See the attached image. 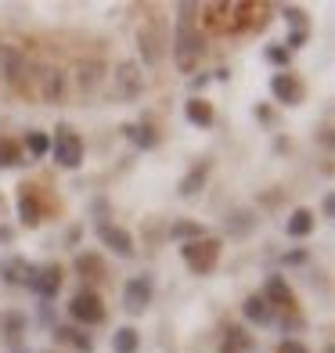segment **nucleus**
<instances>
[{"instance_id":"nucleus-19","label":"nucleus","mask_w":335,"mask_h":353,"mask_svg":"<svg viewBox=\"0 0 335 353\" xmlns=\"http://www.w3.org/2000/svg\"><path fill=\"white\" fill-rule=\"evenodd\" d=\"M242 317L249 321V325H270V321H274V307H270L260 292H252L242 303Z\"/></svg>"},{"instance_id":"nucleus-36","label":"nucleus","mask_w":335,"mask_h":353,"mask_svg":"<svg viewBox=\"0 0 335 353\" xmlns=\"http://www.w3.org/2000/svg\"><path fill=\"white\" fill-rule=\"evenodd\" d=\"M205 87H210V76H205V72H202V76H195V79H191V98H199V94H202Z\"/></svg>"},{"instance_id":"nucleus-12","label":"nucleus","mask_w":335,"mask_h":353,"mask_svg":"<svg viewBox=\"0 0 335 353\" xmlns=\"http://www.w3.org/2000/svg\"><path fill=\"white\" fill-rule=\"evenodd\" d=\"M29 69V54L22 51V47H14V43H0V76L8 79V83L19 87L22 83V76Z\"/></svg>"},{"instance_id":"nucleus-23","label":"nucleus","mask_w":335,"mask_h":353,"mask_svg":"<svg viewBox=\"0 0 335 353\" xmlns=\"http://www.w3.org/2000/svg\"><path fill=\"white\" fill-rule=\"evenodd\" d=\"M267 303H270V307H285V310H289L292 307V288H289V281H285V278H267V285H263V292H260Z\"/></svg>"},{"instance_id":"nucleus-33","label":"nucleus","mask_w":335,"mask_h":353,"mask_svg":"<svg viewBox=\"0 0 335 353\" xmlns=\"http://www.w3.org/2000/svg\"><path fill=\"white\" fill-rule=\"evenodd\" d=\"M274 353H310V350H307V346H303L299 339H281Z\"/></svg>"},{"instance_id":"nucleus-1","label":"nucleus","mask_w":335,"mask_h":353,"mask_svg":"<svg viewBox=\"0 0 335 353\" xmlns=\"http://www.w3.org/2000/svg\"><path fill=\"white\" fill-rule=\"evenodd\" d=\"M177 29H173V61H177L181 72H195V65L205 54V40L202 29H195V14L199 4H177Z\"/></svg>"},{"instance_id":"nucleus-34","label":"nucleus","mask_w":335,"mask_h":353,"mask_svg":"<svg viewBox=\"0 0 335 353\" xmlns=\"http://www.w3.org/2000/svg\"><path fill=\"white\" fill-rule=\"evenodd\" d=\"M281 263H285V267H299V263H307V252H303V249L285 252V256H281Z\"/></svg>"},{"instance_id":"nucleus-8","label":"nucleus","mask_w":335,"mask_h":353,"mask_svg":"<svg viewBox=\"0 0 335 353\" xmlns=\"http://www.w3.org/2000/svg\"><path fill=\"white\" fill-rule=\"evenodd\" d=\"M69 317L76 321V325H87V328L101 325V321H105V303H101V296L94 292V288H79V292L69 299Z\"/></svg>"},{"instance_id":"nucleus-42","label":"nucleus","mask_w":335,"mask_h":353,"mask_svg":"<svg viewBox=\"0 0 335 353\" xmlns=\"http://www.w3.org/2000/svg\"><path fill=\"white\" fill-rule=\"evenodd\" d=\"M11 353H33V350H26V346H14Z\"/></svg>"},{"instance_id":"nucleus-3","label":"nucleus","mask_w":335,"mask_h":353,"mask_svg":"<svg viewBox=\"0 0 335 353\" xmlns=\"http://www.w3.org/2000/svg\"><path fill=\"white\" fill-rule=\"evenodd\" d=\"M108 83H112L108 90L116 101H137L141 94H145V69H141L134 58H123V61H116V69L108 72Z\"/></svg>"},{"instance_id":"nucleus-7","label":"nucleus","mask_w":335,"mask_h":353,"mask_svg":"<svg viewBox=\"0 0 335 353\" xmlns=\"http://www.w3.org/2000/svg\"><path fill=\"white\" fill-rule=\"evenodd\" d=\"M152 299H155V274H152V270L134 274L130 281L123 285V307H126V314L141 317V314L152 307Z\"/></svg>"},{"instance_id":"nucleus-5","label":"nucleus","mask_w":335,"mask_h":353,"mask_svg":"<svg viewBox=\"0 0 335 353\" xmlns=\"http://www.w3.org/2000/svg\"><path fill=\"white\" fill-rule=\"evenodd\" d=\"M181 260H184V267L191 270V274H199V278L213 274L216 263H220V242L210 238V234L199 238V242H187V245H181Z\"/></svg>"},{"instance_id":"nucleus-25","label":"nucleus","mask_w":335,"mask_h":353,"mask_svg":"<svg viewBox=\"0 0 335 353\" xmlns=\"http://www.w3.org/2000/svg\"><path fill=\"white\" fill-rule=\"evenodd\" d=\"M141 350V332L134 325H119L112 332V353H137Z\"/></svg>"},{"instance_id":"nucleus-30","label":"nucleus","mask_w":335,"mask_h":353,"mask_svg":"<svg viewBox=\"0 0 335 353\" xmlns=\"http://www.w3.org/2000/svg\"><path fill=\"white\" fill-rule=\"evenodd\" d=\"M11 166H22V148L11 137H0V170H11Z\"/></svg>"},{"instance_id":"nucleus-10","label":"nucleus","mask_w":335,"mask_h":353,"mask_svg":"<svg viewBox=\"0 0 335 353\" xmlns=\"http://www.w3.org/2000/svg\"><path fill=\"white\" fill-rule=\"evenodd\" d=\"M270 94H274L278 105H303V98H307V87H303V79L292 76V72H278L270 76Z\"/></svg>"},{"instance_id":"nucleus-41","label":"nucleus","mask_w":335,"mask_h":353,"mask_svg":"<svg viewBox=\"0 0 335 353\" xmlns=\"http://www.w3.org/2000/svg\"><path fill=\"white\" fill-rule=\"evenodd\" d=\"M210 79H220V83H227V79H231V72H227V69H216Z\"/></svg>"},{"instance_id":"nucleus-37","label":"nucleus","mask_w":335,"mask_h":353,"mask_svg":"<svg viewBox=\"0 0 335 353\" xmlns=\"http://www.w3.org/2000/svg\"><path fill=\"white\" fill-rule=\"evenodd\" d=\"M321 216H325V220H332V216H335V195H332V191L321 199Z\"/></svg>"},{"instance_id":"nucleus-27","label":"nucleus","mask_w":335,"mask_h":353,"mask_svg":"<svg viewBox=\"0 0 335 353\" xmlns=\"http://www.w3.org/2000/svg\"><path fill=\"white\" fill-rule=\"evenodd\" d=\"M76 274L101 281V278H105V263H101V256H98V252H79V256H76Z\"/></svg>"},{"instance_id":"nucleus-16","label":"nucleus","mask_w":335,"mask_h":353,"mask_svg":"<svg viewBox=\"0 0 335 353\" xmlns=\"http://www.w3.org/2000/svg\"><path fill=\"white\" fill-rule=\"evenodd\" d=\"M205 181H210V163L202 159V163H195V166H191V170L181 176V184H177V195H181V199H195L199 191L205 188Z\"/></svg>"},{"instance_id":"nucleus-14","label":"nucleus","mask_w":335,"mask_h":353,"mask_svg":"<svg viewBox=\"0 0 335 353\" xmlns=\"http://www.w3.org/2000/svg\"><path fill=\"white\" fill-rule=\"evenodd\" d=\"M101 79H105V65H101L98 58L79 61V65H76V87H79V94H83V98H90V94H98Z\"/></svg>"},{"instance_id":"nucleus-21","label":"nucleus","mask_w":335,"mask_h":353,"mask_svg":"<svg viewBox=\"0 0 335 353\" xmlns=\"http://www.w3.org/2000/svg\"><path fill=\"white\" fill-rule=\"evenodd\" d=\"M54 343L58 346H72L76 353H94V339H90V335L79 332V328H69V325L54 328Z\"/></svg>"},{"instance_id":"nucleus-40","label":"nucleus","mask_w":335,"mask_h":353,"mask_svg":"<svg viewBox=\"0 0 335 353\" xmlns=\"http://www.w3.org/2000/svg\"><path fill=\"white\" fill-rule=\"evenodd\" d=\"M11 238H14V234H11V228H4V223H0V242L11 245Z\"/></svg>"},{"instance_id":"nucleus-9","label":"nucleus","mask_w":335,"mask_h":353,"mask_svg":"<svg viewBox=\"0 0 335 353\" xmlns=\"http://www.w3.org/2000/svg\"><path fill=\"white\" fill-rule=\"evenodd\" d=\"M98 242L108 249V252H116L119 256V260H134V238H130V231H126V228H119V223H101V228H98Z\"/></svg>"},{"instance_id":"nucleus-24","label":"nucleus","mask_w":335,"mask_h":353,"mask_svg":"<svg viewBox=\"0 0 335 353\" xmlns=\"http://www.w3.org/2000/svg\"><path fill=\"white\" fill-rule=\"evenodd\" d=\"M26 314H19V310H8L4 314V321H0V335L8 339V346L14 350V346H22V335H26Z\"/></svg>"},{"instance_id":"nucleus-2","label":"nucleus","mask_w":335,"mask_h":353,"mask_svg":"<svg viewBox=\"0 0 335 353\" xmlns=\"http://www.w3.org/2000/svg\"><path fill=\"white\" fill-rule=\"evenodd\" d=\"M166 47H170L166 19H159V14H148V19L137 26V51H141V58H145V65H148V69L163 65Z\"/></svg>"},{"instance_id":"nucleus-28","label":"nucleus","mask_w":335,"mask_h":353,"mask_svg":"<svg viewBox=\"0 0 335 353\" xmlns=\"http://www.w3.org/2000/svg\"><path fill=\"white\" fill-rule=\"evenodd\" d=\"M26 260L22 256H8V260H0V278H4V285H22L26 281Z\"/></svg>"},{"instance_id":"nucleus-6","label":"nucleus","mask_w":335,"mask_h":353,"mask_svg":"<svg viewBox=\"0 0 335 353\" xmlns=\"http://www.w3.org/2000/svg\"><path fill=\"white\" fill-rule=\"evenodd\" d=\"M61 281H65V274H61V267H58V263H47V267L29 263V267H26V281H22V288L37 292L43 303H51V299L61 292Z\"/></svg>"},{"instance_id":"nucleus-43","label":"nucleus","mask_w":335,"mask_h":353,"mask_svg":"<svg viewBox=\"0 0 335 353\" xmlns=\"http://www.w3.org/2000/svg\"><path fill=\"white\" fill-rule=\"evenodd\" d=\"M43 353H58V350H43Z\"/></svg>"},{"instance_id":"nucleus-22","label":"nucleus","mask_w":335,"mask_h":353,"mask_svg":"<svg viewBox=\"0 0 335 353\" xmlns=\"http://www.w3.org/2000/svg\"><path fill=\"white\" fill-rule=\"evenodd\" d=\"M123 134L130 137L137 148H145V152L159 148V130H155L152 123H145V119H141V123H126V126H123Z\"/></svg>"},{"instance_id":"nucleus-44","label":"nucleus","mask_w":335,"mask_h":353,"mask_svg":"<svg viewBox=\"0 0 335 353\" xmlns=\"http://www.w3.org/2000/svg\"><path fill=\"white\" fill-rule=\"evenodd\" d=\"M325 353H332V350H325Z\"/></svg>"},{"instance_id":"nucleus-20","label":"nucleus","mask_w":335,"mask_h":353,"mask_svg":"<svg viewBox=\"0 0 335 353\" xmlns=\"http://www.w3.org/2000/svg\"><path fill=\"white\" fill-rule=\"evenodd\" d=\"M184 116H187V123H191V126H199V130H210L213 119H216V112H213V105L205 101V98H187Z\"/></svg>"},{"instance_id":"nucleus-13","label":"nucleus","mask_w":335,"mask_h":353,"mask_svg":"<svg viewBox=\"0 0 335 353\" xmlns=\"http://www.w3.org/2000/svg\"><path fill=\"white\" fill-rule=\"evenodd\" d=\"M19 223L29 231H37L43 223V205H40V191L33 184H22L19 188Z\"/></svg>"},{"instance_id":"nucleus-26","label":"nucleus","mask_w":335,"mask_h":353,"mask_svg":"<svg viewBox=\"0 0 335 353\" xmlns=\"http://www.w3.org/2000/svg\"><path fill=\"white\" fill-rule=\"evenodd\" d=\"M170 238H173V242H181V245H187V242L205 238V228H202L199 220H173L170 223Z\"/></svg>"},{"instance_id":"nucleus-4","label":"nucleus","mask_w":335,"mask_h":353,"mask_svg":"<svg viewBox=\"0 0 335 353\" xmlns=\"http://www.w3.org/2000/svg\"><path fill=\"white\" fill-rule=\"evenodd\" d=\"M51 159L61 170H79L83 166V137H79L69 123H58L51 137Z\"/></svg>"},{"instance_id":"nucleus-18","label":"nucleus","mask_w":335,"mask_h":353,"mask_svg":"<svg viewBox=\"0 0 335 353\" xmlns=\"http://www.w3.org/2000/svg\"><path fill=\"white\" fill-rule=\"evenodd\" d=\"M314 228H317V216H314V210H307V205L292 210L289 220H285V234H289V238H310Z\"/></svg>"},{"instance_id":"nucleus-29","label":"nucleus","mask_w":335,"mask_h":353,"mask_svg":"<svg viewBox=\"0 0 335 353\" xmlns=\"http://www.w3.org/2000/svg\"><path fill=\"white\" fill-rule=\"evenodd\" d=\"M26 152H29V159H43L47 152H51V137H47L43 130H29L26 134Z\"/></svg>"},{"instance_id":"nucleus-31","label":"nucleus","mask_w":335,"mask_h":353,"mask_svg":"<svg viewBox=\"0 0 335 353\" xmlns=\"http://www.w3.org/2000/svg\"><path fill=\"white\" fill-rule=\"evenodd\" d=\"M263 58H267V61H270V65H274V69H281V72H289V65H292V54L285 51L281 43H270L267 51H263Z\"/></svg>"},{"instance_id":"nucleus-15","label":"nucleus","mask_w":335,"mask_h":353,"mask_svg":"<svg viewBox=\"0 0 335 353\" xmlns=\"http://www.w3.org/2000/svg\"><path fill=\"white\" fill-rule=\"evenodd\" d=\"M220 353H256V339L242 325H231V328H223Z\"/></svg>"},{"instance_id":"nucleus-35","label":"nucleus","mask_w":335,"mask_h":353,"mask_svg":"<svg viewBox=\"0 0 335 353\" xmlns=\"http://www.w3.org/2000/svg\"><path fill=\"white\" fill-rule=\"evenodd\" d=\"M307 37H310V33H289V40H285L281 47H285V51H289V54H292V51H296V47H303V43H307Z\"/></svg>"},{"instance_id":"nucleus-32","label":"nucleus","mask_w":335,"mask_h":353,"mask_svg":"<svg viewBox=\"0 0 335 353\" xmlns=\"http://www.w3.org/2000/svg\"><path fill=\"white\" fill-rule=\"evenodd\" d=\"M281 14H285V22L292 26V33H307V11L303 8H281Z\"/></svg>"},{"instance_id":"nucleus-17","label":"nucleus","mask_w":335,"mask_h":353,"mask_svg":"<svg viewBox=\"0 0 335 353\" xmlns=\"http://www.w3.org/2000/svg\"><path fill=\"white\" fill-rule=\"evenodd\" d=\"M61 94H65V72L54 65L40 69V98L54 105V101H61Z\"/></svg>"},{"instance_id":"nucleus-39","label":"nucleus","mask_w":335,"mask_h":353,"mask_svg":"<svg viewBox=\"0 0 335 353\" xmlns=\"http://www.w3.org/2000/svg\"><path fill=\"white\" fill-rule=\"evenodd\" d=\"M40 321H43V325H51V303H40Z\"/></svg>"},{"instance_id":"nucleus-38","label":"nucleus","mask_w":335,"mask_h":353,"mask_svg":"<svg viewBox=\"0 0 335 353\" xmlns=\"http://www.w3.org/2000/svg\"><path fill=\"white\" fill-rule=\"evenodd\" d=\"M252 116H256V119H260V123H270V108H267V105H263V101H260V105H256V108H252Z\"/></svg>"},{"instance_id":"nucleus-11","label":"nucleus","mask_w":335,"mask_h":353,"mask_svg":"<svg viewBox=\"0 0 335 353\" xmlns=\"http://www.w3.org/2000/svg\"><path fill=\"white\" fill-rule=\"evenodd\" d=\"M256 228H260V213H256V210H249V205H238V210H231L227 216H223V234L234 238V242L249 238Z\"/></svg>"}]
</instances>
